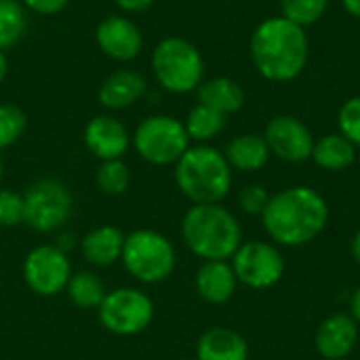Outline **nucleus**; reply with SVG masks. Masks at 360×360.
<instances>
[{
    "instance_id": "nucleus-1",
    "label": "nucleus",
    "mask_w": 360,
    "mask_h": 360,
    "mask_svg": "<svg viewBox=\"0 0 360 360\" xmlns=\"http://www.w3.org/2000/svg\"><path fill=\"white\" fill-rule=\"evenodd\" d=\"M262 224L276 247H304L325 232L329 205L321 192L308 186H291L270 196Z\"/></svg>"
},
{
    "instance_id": "nucleus-2",
    "label": "nucleus",
    "mask_w": 360,
    "mask_h": 360,
    "mask_svg": "<svg viewBox=\"0 0 360 360\" xmlns=\"http://www.w3.org/2000/svg\"><path fill=\"white\" fill-rule=\"evenodd\" d=\"M310 42L306 27L283 15L264 19L251 36V61L270 82H291L308 65Z\"/></svg>"
},
{
    "instance_id": "nucleus-3",
    "label": "nucleus",
    "mask_w": 360,
    "mask_h": 360,
    "mask_svg": "<svg viewBox=\"0 0 360 360\" xmlns=\"http://www.w3.org/2000/svg\"><path fill=\"white\" fill-rule=\"evenodd\" d=\"M186 247L205 262H228L243 245V230L232 211L215 205H192L181 221Z\"/></svg>"
},
{
    "instance_id": "nucleus-4",
    "label": "nucleus",
    "mask_w": 360,
    "mask_h": 360,
    "mask_svg": "<svg viewBox=\"0 0 360 360\" xmlns=\"http://www.w3.org/2000/svg\"><path fill=\"white\" fill-rule=\"evenodd\" d=\"M175 184L192 205H215L232 188V167L217 148L190 146L175 162Z\"/></svg>"
},
{
    "instance_id": "nucleus-5",
    "label": "nucleus",
    "mask_w": 360,
    "mask_h": 360,
    "mask_svg": "<svg viewBox=\"0 0 360 360\" xmlns=\"http://www.w3.org/2000/svg\"><path fill=\"white\" fill-rule=\"evenodd\" d=\"M152 72L156 82L175 95L192 93L205 80V59L186 38H162L152 51Z\"/></svg>"
},
{
    "instance_id": "nucleus-6",
    "label": "nucleus",
    "mask_w": 360,
    "mask_h": 360,
    "mask_svg": "<svg viewBox=\"0 0 360 360\" xmlns=\"http://www.w3.org/2000/svg\"><path fill=\"white\" fill-rule=\"evenodd\" d=\"M120 262L135 281L158 285L173 274L177 266V253L165 234L141 228L124 236Z\"/></svg>"
},
{
    "instance_id": "nucleus-7",
    "label": "nucleus",
    "mask_w": 360,
    "mask_h": 360,
    "mask_svg": "<svg viewBox=\"0 0 360 360\" xmlns=\"http://www.w3.org/2000/svg\"><path fill=\"white\" fill-rule=\"evenodd\" d=\"M141 160L154 167L175 165L190 148L186 124L173 116L156 114L139 122L131 139Z\"/></svg>"
},
{
    "instance_id": "nucleus-8",
    "label": "nucleus",
    "mask_w": 360,
    "mask_h": 360,
    "mask_svg": "<svg viewBox=\"0 0 360 360\" xmlns=\"http://www.w3.org/2000/svg\"><path fill=\"white\" fill-rule=\"evenodd\" d=\"M23 209H25L23 224L44 234V232L59 230L72 217L74 198L63 181L55 177H42L25 190Z\"/></svg>"
},
{
    "instance_id": "nucleus-9",
    "label": "nucleus",
    "mask_w": 360,
    "mask_h": 360,
    "mask_svg": "<svg viewBox=\"0 0 360 360\" xmlns=\"http://www.w3.org/2000/svg\"><path fill=\"white\" fill-rule=\"evenodd\" d=\"M97 314L105 331L131 338L150 327L154 319V302L139 289L120 287L105 293Z\"/></svg>"
},
{
    "instance_id": "nucleus-10",
    "label": "nucleus",
    "mask_w": 360,
    "mask_h": 360,
    "mask_svg": "<svg viewBox=\"0 0 360 360\" xmlns=\"http://www.w3.org/2000/svg\"><path fill=\"white\" fill-rule=\"evenodd\" d=\"M232 270L236 281L249 289H272L285 274V257L272 243L249 240L243 243L232 255Z\"/></svg>"
},
{
    "instance_id": "nucleus-11",
    "label": "nucleus",
    "mask_w": 360,
    "mask_h": 360,
    "mask_svg": "<svg viewBox=\"0 0 360 360\" xmlns=\"http://www.w3.org/2000/svg\"><path fill=\"white\" fill-rule=\"evenodd\" d=\"M72 266L63 249L57 245L34 247L23 262V278L30 291L40 297H53L65 291Z\"/></svg>"
},
{
    "instance_id": "nucleus-12",
    "label": "nucleus",
    "mask_w": 360,
    "mask_h": 360,
    "mask_svg": "<svg viewBox=\"0 0 360 360\" xmlns=\"http://www.w3.org/2000/svg\"><path fill=\"white\" fill-rule=\"evenodd\" d=\"M264 139L270 148V154L285 162H304L312 156L314 137L312 131L297 120L295 116L281 114L266 124Z\"/></svg>"
},
{
    "instance_id": "nucleus-13",
    "label": "nucleus",
    "mask_w": 360,
    "mask_h": 360,
    "mask_svg": "<svg viewBox=\"0 0 360 360\" xmlns=\"http://www.w3.org/2000/svg\"><path fill=\"white\" fill-rule=\"evenodd\" d=\"M95 42L108 57L116 61H131L143 49V34L129 17L110 15L97 25Z\"/></svg>"
},
{
    "instance_id": "nucleus-14",
    "label": "nucleus",
    "mask_w": 360,
    "mask_h": 360,
    "mask_svg": "<svg viewBox=\"0 0 360 360\" xmlns=\"http://www.w3.org/2000/svg\"><path fill=\"white\" fill-rule=\"evenodd\" d=\"M86 150L103 160H118L127 154L131 146V135L127 127L114 116H93L84 127Z\"/></svg>"
},
{
    "instance_id": "nucleus-15",
    "label": "nucleus",
    "mask_w": 360,
    "mask_h": 360,
    "mask_svg": "<svg viewBox=\"0 0 360 360\" xmlns=\"http://www.w3.org/2000/svg\"><path fill=\"white\" fill-rule=\"evenodd\" d=\"M359 344V323L348 314H333L325 319L316 331V352L327 360H344Z\"/></svg>"
},
{
    "instance_id": "nucleus-16",
    "label": "nucleus",
    "mask_w": 360,
    "mask_h": 360,
    "mask_svg": "<svg viewBox=\"0 0 360 360\" xmlns=\"http://www.w3.org/2000/svg\"><path fill=\"white\" fill-rule=\"evenodd\" d=\"M194 285L200 300L219 306L234 297L238 281L230 262H205L196 272Z\"/></svg>"
},
{
    "instance_id": "nucleus-17",
    "label": "nucleus",
    "mask_w": 360,
    "mask_h": 360,
    "mask_svg": "<svg viewBox=\"0 0 360 360\" xmlns=\"http://www.w3.org/2000/svg\"><path fill=\"white\" fill-rule=\"evenodd\" d=\"M146 78L135 70H118L99 86V103L108 110H124L139 101L146 93Z\"/></svg>"
},
{
    "instance_id": "nucleus-18",
    "label": "nucleus",
    "mask_w": 360,
    "mask_h": 360,
    "mask_svg": "<svg viewBox=\"0 0 360 360\" xmlns=\"http://www.w3.org/2000/svg\"><path fill=\"white\" fill-rule=\"evenodd\" d=\"M198 360H249L247 340L228 327L207 329L196 344Z\"/></svg>"
},
{
    "instance_id": "nucleus-19",
    "label": "nucleus",
    "mask_w": 360,
    "mask_h": 360,
    "mask_svg": "<svg viewBox=\"0 0 360 360\" xmlns=\"http://www.w3.org/2000/svg\"><path fill=\"white\" fill-rule=\"evenodd\" d=\"M124 236L116 226H99L93 228L82 240L80 251L82 257L97 268H110L122 257Z\"/></svg>"
},
{
    "instance_id": "nucleus-20",
    "label": "nucleus",
    "mask_w": 360,
    "mask_h": 360,
    "mask_svg": "<svg viewBox=\"0 0 360 360\" xmlns=\"http://www.w3.org/2000/svg\"><path fill=\"white\" fill-rule=\"evenodd\" d=\"M196 95H198V103L224 116H230L245 105L243 86L228 76H215V78L202 80L200 86L196 89Z\"/></svg>"
},
{
    "instance_id": "nucleus-21",
    "label": "nucleus",
    "mask_w": 360,
    "mask_h": 360,
    "mask_svg": "<svg viewBox=\"0 0 360 360\" xmlns=\"http://www.w3.org/2000/svg\"><path fill=\"white\" fill-rule=\"evenodd\" d=\"M228 165L236 171H245V173H253L259 171L268 165L270 160V148L264 139V135H255V133H245L234 137L226 152H224Z\"/></svg>"
},
{
    "instance_id": "nucleus-22",
    "label": "nucleus",
    "mask_w": 360,
    "mask_h": 360,
    "mask_svg": "<svg viewBox=\"0 0 360 360\" xmlns=\"http://www.w3.org/2000/svg\"><path fill=\"white\" fill-rule=\"evenodd\" d=\"M310 158L325 171H344L354 165L356 148L342 133H329L314 141Z\"/></svg>"
},
{
    "instance_id": "nucleus-23",
    "label": "nucleus",
    "mask_w": 360,
    "mask_h": 360,
    "mask_svg": "<svg viewBox=\"0 0 360 360\" xmlns=\"http://www.w3.org/2000/svg\"><path fill=\"white\" fill-rule=\"evenodd\" d=\"M65 291H68V297L72 300V304L82 310H97L108 293L103 281L91 270L74 272L68 281Z\"/></svg>"
},
{
    "instance_id": "nucleus-24",
    "label": "nucleus",
    "mask_w": 360,
    "mask_h": 360,
    "mask_svg": "<svg viewBox=\"0 0 360 360\" xmlns=\"http://www.w3.org/2000/svg\"><path fill=\"white\" fill-rule=\"evenodd\" d=\"M226 118L228 116H224V114H219V112H215V110H211V108H207L202 103L194 105L190 110L186 122H184L186 124V131L190 135V141L194 139L198 143H205V141L215 139L224 131Z\"/></svg>"
},
{
    "instance_id": "nucleus-25",
    "label": "nucleus",
    "mask_w": 360,
    "mask_h": 360,
    "mask_svg": "<svg viewBox=\"0 0 360 360\" xmlns=\"http://www.w3.org/2000/svg\"><path fill=\"white\" fill-rule=\"evenodd\" d=\"M27 27L25 6L19 0H0V51L15 46Z\"/></svg>"
},
{
    "instance_id": "nucleus-26",
    "label": "nucleus",
    "mask_w": 360,
    "mask_h": 360,
    "mask_svg": "<svg viewBox=\"0 0 360 360\" xmlns=\"http://www.w3.org/2000/svg\"><path fill=\"white\" fill-rule=\"evenodd\" d=\"M97 188L108 196H120L129 190L131 184V171L129 167L118 160H103L95 173Z\"/></svg>"
},
{
    "instance_id": "nucleus-27",
    "label": "nucleus",
    "mask_w": 360,
    "mask_h": 360,
    "mask_svg": "<svg viewBox=\"0 0 360 360\" xmlns=\"http://www.w3.org/2000/svg\"><path fill=\"white\" fill-rule=\"evenodd\" d=\"M329 0H281V15L300 27H308L323 19Z\"/></svg>"
},
{
    "instance_id": "nucleus-28",
    "label": "nucleus",
    "mask_w": 360,
    "mask_h": 360,
    "mask_svg": "<svg viewBox=\"0 0 360 360\" xmlns=\"http://www.w3.org/2000/svg\"><path fill=\"white\" fill-rule=\"evenodd\" d=\"M27 118L21 108L13 103H0V150L11 148L25 133Z\"/></svg>"
},
{
    "instance_id": "nucleus-29",
    "label": "nucleus",
    "mask_w": 360,
    "mask_h": 360,
    "mask_svg": "<svg viewBox=\"0 0 360 360\" xmlns=\"http://www.w3.org/2000/svg\"><path fill=\"white\" fill-rule=\"evenodd\" d=\"M338 127L340 133L354 146L360 148V95L350 97L338 114Z\"/></svg>"
},
{
    "instance_id": "nucleus-30",
    "label": "nucleus",
    "mask_w": 360,
    "mask_h": 360,
    "mask_svg": "<svg viewBox=\"0 0 360 360\" xmlns=\"http://www.w3.org/2000/svg\"><path fill=\"white\" fill-rule=\"evenodd\" d=\"M23 221V194H17L13 190H0V228H13Z\"/></svg>"
},
{
    "instance_id": "nucleus-31",
    "label": "nucleus",
    "mask_w": 360,
    "mask_h": 360,
    "mask_svg": "<svg viewBox=\"0 0 360 360\" xmlns=\"http://www.w3.org/2000/svg\"><path fill=\"white\" fill-rule=\"evenodd\" d=\"M270 200V194L264 186H257V184H251V186H245L238 194V205L245 213L249 215H262L266 205Z\"/></svg>"
},
{
    "instance_id": "nucleus-32",
    "label": "nucleus",
    "mask_w": 360,
    "mask_h": 360,
    "mask_svg": "<svg viewBox=\"0 0 360 360\" xmlns=\"http://www.w3.org/2000/svg\"><path fill=\"white\" fill-rule=\"evenodd\" d=\"M19 2L36 15H57L68 6L70 0H19Z\"/></svg>"
},
{
    "instance_id": "nucleus-33",
    "label": "nucleus",
    "mask_w": 360,
    "mask_h": 360,
    "mask_svg": "<svg viewBox=\"0 0 360 360\" xmlns=\"http://www.w3.org/2000/svg\"><path fill=\"white\" fill-rule=\"evenodd\" d=\"M114 4L124 13H143L154 4V0H114Z\"/></svg>"
},
{
    "instance_id": "nucleus-34",
    "label": "nucleus",
    "mask_w": 360,
    "mask_h": 360,
    "mask_svg": "<svg viewBox=\"0 0 360 360\" xmlns=\"http://www.w3.org/2000/svg\"><path fill=\"white\" fill-rule=\"evenodd\" d=\"M342 4L348 15H352L354 19H360V0H342Z\"/></svg>"
},
{
    "instance_id": "nucleus-35",
    "label": "nucleus",
    "mask_w": 360,
    "mask_h": 360,
    "mask_svg": "<svg viewBox=\"0 0 360 360\" xmlns=\"http://www.w3.org/2000/svg\"><path fill=\"white\" fill-rule=\"evenodd\" d=\"M350 308H352V319L359 323V327H360V287L354 291V295H352V304H350Z\"/></svg>"
},
{
    "instance_id": "nucleus-36",
    "label": "nucleus",
    "mask_w": 360,
    "mask_h": 360,
    "mask_svg": "<svg viewBox=\"0 0 360 360\" xmlns=\"http://www.w3.org/2000/svg\"><path fill=\"white\" fill-rule=\"evenodd\" d=\"M352 257L356 259V264H360V230L352 238Z\"/></svg>"
},
{
    "instance_id": "nucleus-37",
    "label": "nucleus",
    "mask_w": 360,
    "mask_h": 360,
    "mask_svg": "<svg viewBox=\"0 0 360 360\" xmlns=\"http://www.w3.org/2000/svg\"><path fill=\"white\" fill-rule=\"evenodd\" d=\"M6 72H8V61H6V55H4V51H0V82L4 80Z\"/></svg>"
},
{
    "instance_id": "nucleus-38",
    "label": "nucleus",
    "mask_w": 360,
    "mask_h": 360,
    "mask_svg": "<svg viewBox=\"0 0 360 360\" xmlns=\"http://www.w3.org/2000/svg\"><path fill=\"white\" fill-rule=\"evenodd\" d=\"M0 179H2V160H0Z\"/></svg>"
}]
</instances>
